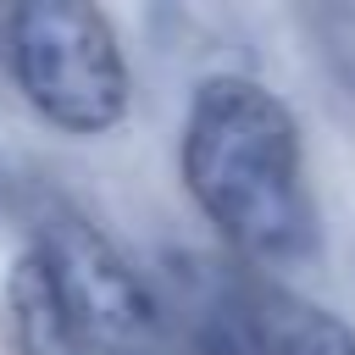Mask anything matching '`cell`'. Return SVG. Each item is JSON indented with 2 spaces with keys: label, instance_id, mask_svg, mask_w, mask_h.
<instances>
[{
  "label": "cell",
  "instance_id": "8992f818",
  "mask_svg": "<svg viewBox=\"0 0 355 355\" xmlns=\"http://www.w3.org/2000/svg\"><path fill=\"white\" fill-rule=\"evenodd\" d=\"M205 355H244V349H233V344H211Z\"/></svg>",
  "mask_w": 355,
  "mask_h": 355
},
{
  "label": "cell",
  "instance_id": "6da1fadb",
  "mask_svg": "<svg viewBox=\"0 0 355 355\" xmlns=\"http://www.w3.org/2000/svg\"><path fill=\"white\" fill-rule=\"evenodd\" d=\"M183 183L233 255L261 272L305 266L322 244L288 105L239 72L205 78L183 122Z\"/></svg>",
  "mask_w": 355,
  "mask_h": 355
},
{
  "label": "cell",
  "instance_id": "3957f363",
  "mask_svg": "<svg viewBox=\"0 0 355 355\" xmlns=\"http://www.w3.org/2000/svg\"><path fill=\"white\" fill-rule=\"evenodd\" d=\"M33 244L61 283L83 355H155L161 305L100 227H89L83 216H50Z\"/></svg>",
  "mask_w": 355,
  "mask_h": 355
},
{
  "label": "cell",
  "instance_id": "277c9868",
  "mask_svg": "<svg viewBox=\"0 0 355 355\" xmlns=\"http://www.w3.org/2000/svg\"><path fill=\"white\" fill-rule=\"evenodd\" d=\"M239 322L255 355H355L349 322L277 283H250L239 294Z\"/></svg>",
  "mask_w": 355,
  "mask_h": 355
},
{
  "label": "cell",
  "instance_id": "5b68a950",
  "mask_svg": "<svg viewBox=\"0 0 355 355\" xmlns=\"http://www.w3.org/2000/svg\"><path fill=\"white\" fill-rule=\"evenodd\" d=\"M6 294H11V333H17L22 355H83V338L72 327V311H67L61 283L39 244H28L17 255Z\"/></svg>",
  "mask_w": 355,
  "mask_h": 355
},
{
  "label": "cell",
  "instance_id": "7a4b0ae2",
  "mask_svg": "<svg viewBox=\"0 0 355 355\" xmlns=\"http://www.w3.org/2000/svg\"><path fill=\"white\" fill-rule=\"evenodd\" d=\"M6 61L22 100L67 133H105L128 116V61L100 6L83 0L11 6Z\"/></svg>",
  "mask_w": 355,
  "mask_h": 355
}]
</instances>
